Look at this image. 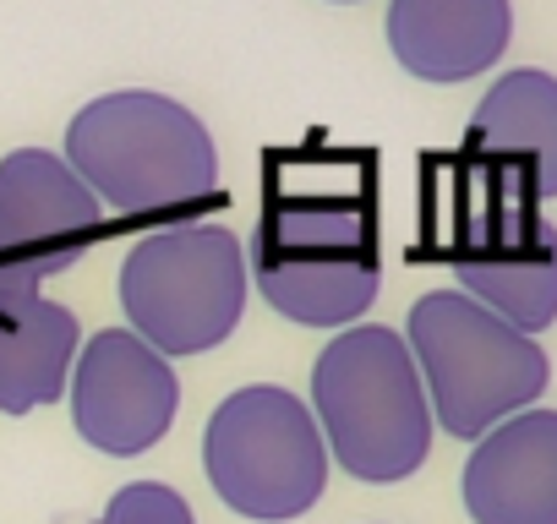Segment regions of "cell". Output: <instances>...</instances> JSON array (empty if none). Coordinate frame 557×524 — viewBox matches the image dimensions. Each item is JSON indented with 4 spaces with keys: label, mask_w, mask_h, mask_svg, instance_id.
<instances>
[{
    "label": "cell",
    "mask_w": 557,
    "mask_h": 524,
    "mask_svg": "<svg viewBox=\"0 0 557 524\" xmlns=\"http://www.w3.org/2000/svg\"><path fill=\"white\" fill-rule=\"evenodd\" d=\"M405 345L426 383L432 421L465 442L530 410L552 377L535 334H519L465 290H426L410 307Z\"/></svg>",
    "instance_id": "obj_4"
},
{
    "label": "cell",
    "mask_w": 557,
    "mask_h": 524,
    "mask_svg": "<svg viewBox=\"0 0 557 524\" xmlns=\"http://www.w3.org/2000/svg\"><path fill=\"white\" fill-rule=\"evenodd\" d=\"M61 159L121 219H191L219 202V148L208 126L148 88L83 104L66 126Z\"/></svg>",
    "instance_id": "obj_2"
},
{
    "label": "cell",
    "mask_w": 557,
    "mask_h": 524,
    "mask_svg": "<svg viewBox=\"0 0 557 524\" xmlns=\"http://www.w3.org/2000/svg\"><path fill=\"white\" fill-rule=\"evenodd\" d=\"M66 399H72V426L88 448L110 459H137L175 426L181 377L170 355H159L132 328H104L77 350Z\"/></svg>",
    "instance_id": "obj_9"
},
{
    "label": "cell",
    "mask_w": 557,
    "mask_h": 524,
    "mask_svg": "<svg viewBox=\"0 0 557 524\" xmlns=\"http://www.w3.org/2000/svg\"><path fill=\"white\" fill-rule=\"evenodd\" d=\"M202 470L224 508L257 524L301 519L329 486L318 415L278 383L235 388L202 432Z\"/></svg>",
    "instance_id": "obj_6"
},
{
    "label": "cell",
    "mask_w": 557,
    "mask_h": 524,
    "mask_svg": "<svg viewBox=\"0 0 557 524\" xmlns=\"http://www.w3.org/2000/svg\"><path fill=\"white\" fill-rule=\"evenodd\" d=\"M334 7H356V0H334Z\"/></svg>",
    "instance_id": "obj_15"
},
{
    "label": "cell",
    "mask_w": 557,
    "mask_h": 524,
    "mask_svg": "<svg viewBox=\"0 0 557 524\" xmlns=\"http://www.w3.org/2000/svg\"><path fill=\"white\" fill-rule=\"evenodd\" d=\"M459 491L475 524H557V410H519L475 437Z\"/></svg>",
    "instance_id": "obj_11"
},
{
    "label": "cell",
    "mask_w": 557,
    "mask_h": 524,
    "mask_svg": "<svg viewBox=\"0 0 557 524\" xmlns=\"http://www.w3.org/2000/svg\"><path fill=\"white\" fill-rule=\"evenodd\" d=\"M77 317L45 296L0 307V415H28L66 399L77 366Z\"/></svg>",
    "instance_id": "obj_13"
},
{
    "label": "cell",
    "mask_w": 557,
    "mask_h": 524,
    "mask_svg": "<svg viewBox=\"0 0 557 524\" xmlns=\"http://www.w3.org/2000/svg\"><path fill=\"white\" fill-rule=\"evenodd\" d=\"M99 229L104 202L61 153H7L0 159V307L39 296L45 279L83 262Z\"/></svg>",
    "instance_id": "obj_7"
},
{
    "label": "cell",
    "mask_w": 557,
    "mask_h": 524,
    "mask_svg": "<svg viewBox=\"0 0 557 524\" xmlns=\"http://www.w3.org/2000/svg\"><path fill=\"white\" fill-rule=\"evenodd\" d=\"M312 415L329 459L367 486L410 481L432 448V399L410 345L383 323L339 328L312 366Z\"/></svg>",
    "instance_id": "obj_3"
},
{
    "label": "cell",
    "mask_w": 557,
    "mask_h": 524,
    "mask_svg": "<svg viewBox=\"0 0 557 524\" xmlns=\"http://www.w3.org/2000/svg\"><path fill=\"white\" fill-rule=\"evenodd\" d=\"M99 524H197V519H191V508H186V497L175 486H164V481H132V486H121L110 497V508H104Z\"/></svg>",
    "instance_id": "obj_14"
},
{
    "label": "cell",
    "mask_w": 557,
    "mask_h": 524,
    "mask_svg": "<svg viewBox=\"0 0 557 524\" xmlns=\"http://www.w3.org/2000/svg\"><path fill=\"white\" fill-rule=\"evenodd\" d=\"M246 246L224 224H170L137 240L121 262V307L137 339L159 355L219 350L246 312Z\"/></svg>",
    "instance_id": "obj_5"
},
{
    "label": "cell",
    "mask_w": 557,
    "mask_h": 524,
    "mask_svg": "<svg viewBox=\"0 0 557 524\" xmlns=\"http://www.w3.org/2000/svg\"><path fill=\"white\" fill-rule=\"evenodd\" d=\"M459 290L519 334L557 323V219L530 202H513L481 186V202L465 213L454 240Z\"/></svg>",
    "instance_id": "obj_8"
},
{
    "label": "cell",
    "mask_w": 557,
    "mask_h": 524,
    "mask_svg": "<svg viewBox=\"0 0 557 524\" xmlns=\"http://www.w3.org/2000/svg\"><path fill=\"white\" fill-rule=\"evenodd\" d=\"M262 301L301 328H356L383 285L377 208L345 186H278L251 240Z\"/></svg>",
    "instance_id": "obj_1"
},
{
    "label": "cell",
    "mask_w": 557,
    "mask_h": 524,
    "mask_svg": "<svg viewBox=\"0 0 557 524\" xmlns=\"http://www.w3.org/2000/svg\"><path fill=\"white\" fill-rule=\"evenodd\" d=\"M513 39L508 0H394L388 45L421 83H470L503 61Z\"/></svg>",
    "instance_id": "obj_12"
},
{
    "label": "cell",
    "mask_w": 557,
    "mask_h": 524,
    "mask_svg": "<svg viewBox=\"0 0 557 524\" xmlns=\"http://www.w3.org/2000/svg\"><path fill=\"white\" fill-rule=\"evenodd\" d=\"M465 159L481 186L557 219V77L503 72L470 115Z\"/></svg>",
    "instance_id": "obj_10"
}]
</instances>
